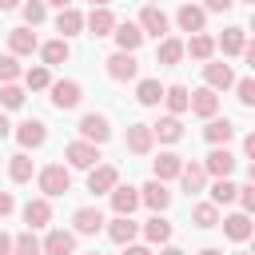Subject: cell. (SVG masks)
<instances>
[{
    "label": "cell",
    "mask_w": 255,
    "mask_h": 255,
    "mask_svg": "<svg viewBox=\"0 0 255 255\" xmlns=\"http://www.w3.org/2000/svg\"><path fill=\"white\" fill-rule=\"evenodd\" d=\"M40 191H44V199L68 195V191H72V171H68L64 163H48V167L40 171Z\"/></svg>",
    "instance_id": "obj_1"
},
{
    "label": "cell",
    "mask_w": 255,
    "mask_h": 255,
    "mask_svg": "<svg viewBox=\"0 0 255 255\" xmlns=\"http://www.w3.org/2000/svg\"><path fill=\"white\" fill-rule=\"evenodd\" d=\"M80 139L84 143H108L112 139V124H108V116H100V112H88V116H80Z\"/></svg>",
    "instance_id": "obj_2"
},
{
    "label": "cell",
    "mask_w": 255,
    "mask_h": 255,
    "mask_svg": "<svg viewBox=\"0 0 255 255\" xmlns=\"http://www.w3.org/2000/svg\"><path fill=\"white\" fill-rule=\"evenodd\" d=\"M48 92H52V108H60V112H72L84 100V88L76 80H56V84H48Z\"/></svg>",
    "instance_id": "obj_3"
},
{
    "label": "cell",
    "mask_w": 255,
    "mask_h": 255,
    "mask_svg": "<svg viewBox=\"0 0 255 255\" xmlns=\"http://www.w3.org/2000/svg\"><path fill=\"white\" fill-rule=\"evenodd\" d=\"M167 12L159 8V4H143V12H139V32L143 36H155V40H163L167 36Z\"/></svg>",
    "instance_id": "obj_4"
},
{
    "label": "cell",
    "mask_w": 255,
    "mask_h": 255,
    "mask_svg": "<svg viewBox=\"0 0 255 255\" xmlns=\"http://www.w3.org/2000/svg\"><path fill=\"white\" fill-rule=\"evenodd\" d=\"M64 159H68L72 167H80V171H92V167L100 163V147H96V143L76 139V143H68V147H64Z\"/></svg>",
    "instance_id": "obj_5"
},
{
    "label": "cell",
    "mask_w": 255,
    "mask_h": 255,
    "mask_svg": "<svg viewBox=\"0 0 255 255\" xmlns=\"http://www.w3.org/2000/svg\"><path fill=\"white\" fill-rule=\"evenodd\" d=\"M235 155H231V147H211L207 151V159H203V171L207 175H215V179H231V171H235Z\"/></svg>",
    "instance_id": "obj_6"
},
{
    "label": "cell",
    "mask_w": 255,
    "mask_h": 255,
    "mask_svg": "<svg viewBox=\"0 0 255 255\" xmlns=\"http://www.w3.org/2000/svg\"><path fill=\"white\" fill-rule=\"evenodd\" d=\"M203 88H211V92H227L231 84H235V72H231V64H223V60H207L203 64Z\"/></svg>",
    "instance_id": "obj_7"
},
{
    "label": "cell",
    "mask_w": 255,
    "mask_h": 255,
    "mask_svg": "<svg viewBox=\"0 0 255 255\" xmlns=\"http://www.w3.org/2000/svg\"><path fill=\"white\" fill-rule=\"evenodd\" d=\"M187 108H191L199 120H211V116L219 112V92H211V88H195V92H187Z\"/></svg>",
    "instance_id": "obj_8"
},
{
    "label": "cell",
    "mask_w": 255,
    "mask_h": 255,
    "mask_svg": "<svg viewBox=\"0 0 255 255\" xmlns=\"http://www.w3.org/2000/svg\"><path fill=\"white\" fill-rule=\"evenodd\" d=\"M116 183H120V171H116L112 163H96V167L88 171V191H92V195H108Z\"/></svg>",
    "instance_id": "obj_9"
},
{
    "label": "cell",
    "mask_w": 255,
    "mask_h": 255,
    "mask_svg": "<svg viewBox=\"0 0 255 255\" xmlns=\"http://www.w3.org/2000/svg\"><path fill=\"white\" fill-rule=\"evenodd\" d=\"M139 203H147L155 215H159V211H167V207H171V191H167V183H159V179H147V183L139 187Z\"/></svg>",
    "instance_id": "obj_10"
},
{
    "label": "cell",
    "mask_w": 255,
    "mask_h": 255,
    "mask_svg": "<svg viewBox=\"0 0 255 255\" xmlns=\"http://www.w3.org/2000/svg\"><path fill=\"white\" fill-rule=\"evenodd\" d=\"M108 195H112V211L116 215H131L139 207V187H131V183H116Z\"/></svg>",
    "instance_id": "obj_11"
},
{
    "label": "cell",
    "mask_w": 255,
    "mask_h": 255,
    "mask_svg": "<svg viewBox=\"0 0 255 255\" xmlns=\"http://www.w3.org/2000/svg\"><path fill=\"white\" fill-rule=\"evenodd\" d=\"M104 64H108V76H112V80H135V76H139V64H135L131 52H116V56H108Z\"/></svg>",
    "instance_id": "obj_12"
},
{
    "label": "cell",
    "mask_w": 255,
    "mask_h": 255,
    "mask_svg": "<svg viewBox=\"0 0 255 255\" xmlns=\"http://www.w3.org/2000/svg\"><path fill=\"white\" fill-rule=\"evenodd\" d=\"M147 128H151V139H159V143H179V139H183L179 116H159V120L147 124Z\"/></svg>",
    "instance_id": "obj_13"
},
{
    "label": "cell",
    "mask_w": 255,
    "mask_h": 255,
    "mask_svg": "<svg viewBox=\"0 0 255 255\" xmlns=\"http://www.w3.org/2000/svg\"><path fill=\"white\" fill-rule=\"evenodd\" d=\"M231 135H235V124H231L227 116H223V120H219V116H211V120H207V128H203V139H207L211 147H227V143H231Z\"/></svg>",
    "instance_id": "obj_14"
},
{
    "label": "cell",
    "mask_w": 255,
    "mask_h": 255,
    "mask_svg": "<svg viewBox=\"0 0 255 255\" xmlns=\"http://www.w3.org/2000/svg\"><path fill=\"white\" fill-rule=\"evenodd\" d=\"M112 36H116V44H120V52H139V44H143V32H139V24H131V20H124V24H116L112 28Z\"/></svg>",
    "instance_id": "obj_15"
},
{
    "label": "cell",
    "mask_w": 255,
    "mask_h": 255,
    "mask_svg": "<svg viewBox=\"0 0 255 255\" xmlns=\"http://www.w3.org/2000/svg\"><path fill=\"white\" fill-rule=\"evenodd\" d=\"M36 48H40V40H36L32 28H12L8 32V56H32Z\"/></svg>",
    "instance_id": "obj_16"
},
{
    "label": "cell",
    "mask_w": 255,
    "mask_h": 255,
    "mask_svg": "<svg viewBox=\"0 0 255 255\" xmlns=\"http://www.w3.org/2000/svg\"><path fill=\"white\" fill-rule=\"evenodd\" d=\"M24 223H28V231H36V227H48L52 223V203L40 195V199H28L24 203Z\"/></svg>",
    "instance_id": "obj_17"
},
{
    "label": "cell",
    "mask_w": 255,
    "mask_h": 255,
    "mask_svg": "<svg viewBox=\"0 0 255 255\" xmlns=\"http://www.w3.org/2000/svg\"><path fill=\"white\" fill-rule=\"evenodd\" d=\"M72 227H76V235H96V231H104V215H100V207H76Z\"/></svg>",
    "instance_id": "obj_18"
},
{
    "label": "cell",
    "mask_w": 255,
    "mask_h": 255,
    "mask_svg": "<svg viewBox=\"0 0 255 255\" xmlns=\"http://www.w3.org/2000/svg\"><path fill=\"white\" fill-rule=\"evenodd\" d=\"M135 235H139V223H135L131 215H116V219L108 223V239H112V243H120V247H128Z\"/></svg>",
    "instance_id": "obj_19"
},
{
    "label": "cell",
    "mask_w": 255,
    "mask_h": 255,
    "mask_svg": "<svg viewBox=\"0 0 255 255\" xmlns=\"http://www.w3.org/2000/svg\"><path fill=\"white\" fill-rule=\"evenodd\" d=\"M179 167H183V155H175V151H159V159H151V171L159 183L179 179Z\"/></svg>",
    "instance_id": "obj_20"
},
{
    "label": "cell",
    "mask_w": 255,
    "mask_h": 255,
    "mask_svg": "<svg viewBox=\"0 0 255 255\" xmlns=\"http://www.w3.org/2000/svg\"><path fill=\"white\" fill-rule=\"evenodd\" d=\"M16 139H20V147H40L48 139V128L40 120H24V124H16Z\"/></svg>",
    "instance_id": "obj_21"
},
{
    "label": "cell",
    "mask_w": 255,
    "mask_h": 255,
    "mask_svg": "<svg viewBox=\"0 0 255 255\" xmlns=\"http://www.w3.org/2000/svg\"><path fill=\"white\" fill-rule=\"evenodd\" d=\"M151 143L155 139H151V128L147 124H131L128 128V151L131 155H151Z\"/></svg>",
    "instance_id": "obj_22"
},
{
    "label": "cell",
    "mask_w": 255,
    "mask_h": 255,
    "mask_svg": "<svg viewBox=\"0 0 255 255\" xmlns=\"http://www.w3.org/2000/svg\"><path fill=\"white\" fill-rule=\"evenodd\" d=\"M179 183H183V191H187V195L203 191V187H207V171H203V163H195V159H191V163H183V167H179Z\"/></svg>",
    "instance_id": "obj_23"
},
{
    "label": "cell",
    "mask_w": 255,
    "mask_h": 255,
    "mask_svg": "<svg viewBox=\"0 0 255 255\" xmlns=\"http://www.w3.org/2000/svg\"><path fill=\"white\" fill-rule=\"evenodd\" d=\"M44 255H72L76 251V235L72 231H48V239L40 243Z\"/></svg>",
    "instance_id": "obj_24"
},
{
    "label": "cell",
    "mask_w": 255,
    "mask_h": 255,
    "mask_svg": "<svg viewBox=\"0 0 255 255\" xmlns=\"http://www.w3.org/2000/svg\"><path fill=\"white\" fill-rule=\"evenodd\" d=\"M203 20H207V12H203L199 4H183V8L175 12V24H179L183 32H191V36L203 32Z\"/></svg>",
    "instance_id": "obj_25"
},
{
    "label": "cell",
    "mask_w": 255,
    "mask_h": 255,
    "mask_svg": "<svg viewBox=\"0 0 255 255\" xmlns=\"http://www.w3.org/2000/svg\"><path fill=\"white\" fill-rule=\"evenodd\" d=\"M84 24H88V32H92V36H112V28H116L120 20L112 16V8H92Z\"/></svg>",
    "instance_id": "obj_26"
},
{
    "label": "cell",
    "mask_w": 255,
    "mask_h": 255,
    "mask_svg": "<svg viewBox=\"0 0 255 255\" xmlns=\"http://www.w3.org/2000/svg\"><path fill=\"white\" fill-rule=\"evenodd\" d=\"M215 48H223V56H243L247 32H243V28H223V36L215 40Z\"/></svg>",
    "instance_id": "obj_27"
},
{
    "label": "cell",
    "mask_w": 255,
    "mask_h": 255,
    "mask_svg": "<svg viewBox=\"0 0 255 255\" xmlns=\"http://www.w3.org/2000/svg\"><path fill=\"white\" fill-rule=\"evenodd\" d=\"M179 60H183V40H175V36H163V40H159V48H155V64L171 68V64H179Z\"/></svg>",
    "instance_id": "obj_28"
},
{
    "label": "cell",
    "mask_w": 255,
    "mask_h": 255,
    "mask_svg": "<svg viewBox=\"0 0 255 255\" xmlns=\"http://www.w3.org/2000/svg\"><path fill=\"white\" fill-rule=\"evenodd\" d=\"M223 231H227V239H235V243H247V239H251V215H243V211L227 215V219H223Z\"/></svg>",
    "instance_id": "obj_29"
},
{
    "label": "cell",
    "mask_w": 255,
    "mask_h": 255,
    "mask_svg": "<svg viewBox=\"0 0 255 255\" xmlns=\"http://www.w3.org/2000/svg\"><path fill=\"white\" fill-rule=\"evenodd\" d=\"M80 28H84V16H80L76 8H60V16H56V32H60V40L80 36Z\"/></svg>",
    "instance_id": "obj_30"
},
{
    "label": "cell",
    "mask_w": 255,
    "mask_h": 255,
    "mask_svg": "<svg viewBox=\"0 0 255 255\" xmlns=\"http://www.w3.org/2000/svg\"><path fill=\"white\" fill-rule=\"evenodd\" d=\"M40 56H44V68H56L72 56V48H68V40H48V44H40Z\"/></svg>",
    "instance_id": "obj_31"
},
{
    "label": "cell",
    "mask_w": 255,
    "mask_h": 255,
    "mask_svg": "<svg viewBox=\"0 0 255 255\" xmlns=\"http://www.w3.org/2000/svg\"><path fill=\"white\" fill-rule=\"evenodd\" d=\"M135 100H139L143 108H155V104L163 100V84H159V80H139V84H135Z\"/></svg>",
    "instance_id": "obj_32"
},
{
    "label": "cell",
    "mask_w": 255,
    "mask_h": 255,
    "mask_svg": "<svg viewBox=\"0 0 255 255\" xmlns=\"http://www.w3.org/2000/svg\"><path fill=\"white\" fill-rule=\"evenodd\" d=\"M191 223L203 227V231L219 227V207H215V203H195V207H191Z\"/></svg>",
    "instance_id": "obj_33"
},
{
    "label": "cell",
    "mask_w": 255,
    "mask_h": 255,
    "mask_svg": "<svg viewBox=\"0 0 255 255\" xmlns=\"http://www.w3.org/2000/svg\"><path fill=\"white\" fill-rule=\"evenodd\" d=\"M143 239H147V243H167V239H171V223H167L163 215H151V219L143 223Z\"/></svg>",
    "instance_id": "obj_34"
},
{
    "label": "cell",
    "mask_w": 255,
    "mask_h": 255,
    "mask_svg": "<svg viewBox=\"0 0 255 255\" xmlns=\"http://www.w3.org/2000/svg\"><path fill=\"white\" fill-rule=\"evenodd\" d=\"M183 52H191L195 60H211V56H215V40H211V36H203V32H195V36L183 44Z\"/></svg>",
    "instance_id": "obj_35"
},
{
    "label": "cell",
    "mask_w": 255,
    "mask_h": 255,
    "mask_svg": "<svg viewBox=\"0 0 255 255\" xmlns=\"http://www.w3.org/2000/svg\"><path fill=\"white\" fill-rule=\"evenodd\" d=\"M163 104H167V112H171V116H183V112H187V88H183V84L163 88Z\"/></svg>",
    "instance_id": "obj_36"
},
{
    "label": "cell",
    "mask_w": 255,
    "mask_h": 255,
    "mask_svg": "<svg viewBox=\"0 0 255 255\" xmlns=\"http://www.w3.org/2000/svg\"><path fill=\"white\" fill-rule=\"evenodd\" d=\"M32 171H36V167H32V159H28L24 151H16V155L8 159V175H12V183H28Z\"/></svg>",
    "instance_id": "obj_37"
},
{
    "label": "cell",
    "mask_w": 255,
    "mask_h": 255,
    "mask_svg": "<svg viewBox=\"0 0 255 255\" xmlns=\"http://www.w3.org/2000/svg\"><path fill=\"white\" fill-rule=\"evenodd\" d=\"M12 255H44V251L32 231H20V235H12Z\"/></svg>",
    "instance_id": "obj_38"
},
{
    "label": "cell",
    "mask_w": 255,
    "mask_h": 255,
    "mask_svg": "<svg viewBox=\"0 0 255 255\" xmlns=\"http://www.w3.org/2000/svg\"><path fill=\"white\" fill-rule=\"evenodd\" d=\"M24 84H28L32 92H44V88L52 84V72H48L44 64H36V68H28V72H24Z\"/></svg>",
    "instance_id": "obj_39"
},
{
    "label": "cell",
    "mask_w": 255,
    "mask_h": 255,
    "mask_svg": "<svg viewBox=\"0 0 255 255\" xmlns=\"http://www.w3.org/2000/svg\"><path fill=\"white\" fill-rule=\"evenodd\" d=\"M20 12H24V24H28V28H36V24H44V16H48V4H44V0H28Z\"/></svg>",
    "instance_id": "obj_40"
},
{
    "label": "cell",
    "mask_w": 255,
    "mask_h": 255,
    "mask_svg": "<svg viewBox=\"0 0 255 255\" xmlns=\"http://www.w3.org/2000/svg\"><path fill=\"white\" fill-rule=\"evenodd\" d=\"M231 199H235V183L231 179H215L211 183V203L219 207V203H231Z\"/></svg>",
    "instance_id": "obj_41"
},
{
    "label": "cell",
    "mask_w": 255,
    "mask_h": 255,
    "mask_svg": "<svg viewBox=\"0 0 255 255\" xmlns=\"http://www.w3.org/2000/svg\"><path fill=\"white\" fill-rule=\"evenodd\" d=\"M235 96H239V104H243V108H251V104H255V80H251V76L235 80Z\"/></svg>",
    "instance_id": "obj_42"
},
{
    "label": "cell",
    "mask_w": 255,
    "mask_h": 255,
    "mask_svg": "<svg viewBox=\"0 0 255 255\" xmlns=\"http://www.w3.org/2000/svg\"><path fill=\"white\" fill-rule=\"evenodd\" d=\"M235 199H239L243 215H251V211H255V183H243V187H235Z\"/></svg>",
    "instance_id": "obj_43"
},
{
    "label": "cell",
    "mask_w": 255,
    "mask_h": 255,
    "mask_svg": "<svg viewBox=\"0 0 255 255\" xmlns=\"http://www.w3.org/2000/svg\"><path fill=\"white\" fill-rule=\"evenodd\" d=\"M0 104H4V108H20V104H24V88L4 84V88H0Z\"/></svg>",
    "instance_id": "obj_44"
},
{
    "label": "cell",
    "mask_w": 255,
    "mask_h": 255,
    "mask_svg": "<svg viewBox=\"0 0 255 255\" xmlns=\"http://www.w3.org/2000/svg\"><path fill=\"white\" fill-rule=\"evenodd\" d=\"M20 76V64H16V56H0V84H12Z\"/></svg>",
    "instance_id": "obj_45"
},
{
    "label": "cell",
    "mask_w": 255,
    "mask_h": 255,
    "mask_svg": "<svg viewBox=\"0 0 255 255\" xmlns=\"http://www.w3.org/2000/svg\"><path fill=\"white\" fill-rule=\"evenodd\" d=\"M235 0H203V12H231Z\"/></svg>",
    "instance_id": "obj_46"
},
{
    "label": "cell",
    "mask_w": 255,
    "mask_h": 255,
    "mask_svg": "<svg viewBox=\"0 0 255 255\" xmlns=\"http://www.w3.org/2000/svg\"><path fill=\"white\" fill-rule=\"evenodd\" d=\"M16 211V199H12V191H0V219L4 215H12Z\"/></svg>",
    "instance_id": "obj_47"
},
{
    "label": "cell",
    "mask_w": 255,
    "mask_h": 255,
    "mask_svg": "<svg viewBox=\"0 0 255 255\" xmlns=\"http://www.w3.org/2000/svg\"><path fill=\"white\" fill-rule=\"evenodd\" d=\"M124 255H151V247H143V243H128Z\"/></svg>",
    "instance_id": "obj_48"
},
{
    "label": "cell",
    "mask_w": 255,
    "mask_h": 255,
    "mask_svg": "<svg viewBox=\"0 0 255 255\" xmlns=\"http://www.w3.org/2000/svg\"><path fill=\"white\" fill-rule=\"evenodd\" d=\"M0 255H12V235L0 231Z\"/></svg>",
    "instance_id": "obj_49"
},
{
    "label": "cell",
    "mask_w": 255,
    "mask_h": 255,
    "mask_svg": "<svg viewBox=\"0 0 255 255\" xmlns=\"http://www.w3.org/2000/svg\"><path fill=\"white\" fill-rule=\"evenodd\" d=\"M243 155H247V159L255 155V135H247V139H243Z\"/></svg>",
    "instance_id": "obj_50"
},
{
    "label": "cell",
    "mask_w": 255,
    "mask_h": 255,
    "mask_svg": "<svg viewBox=\"0 0 255 255\" xmlns=\"http://www.w3.org/2000/svg\"><path fill=\"white\" fill-rule=\"evenodd\" d=\"M8 131H12V124H8V116H4V112H0V139H4V135H8Z\"/></svg>",
    "instance_id": "obj_51"
},
{
    "label": "cell",
    "mask_w": 255,
    "mask_h": 255,
    "mask_svg": "<svg viewBox=\"0 0 255 255\" xmlns=\"http://www.w3.org/2000/svg\"><path fill=\"white\" fill-rule=\"evenodd\" d=\"M12 8H20V0H0V12H12Z\"/></svg>",
    "instance_id": "obj_52"
},
{
    "label": "cell",
    "mask_w": 255,
    "mask_h": 255,
    "mask_svg": "<svg viewBox=\"0 0 255 255\" xmlns=\"http://www.w3.org/2000/svg\"><path fill=\"white\" fill-rule=\"evenodd\" d=\"M159 255H187V251H183V247H163Z\"/></svg>",
    "instance_id": "obj_53"
},
{
    "label": "cell",
    "mask_w": 255,
    "mask_h": 255,
    "mask_svg": "<svg viewBox=\"0 0 255 255\" xmlns=\"http://www.w3.org/2000/svg\"><path fill=\"white\" fill-rule=\"evenodd\" d=\"M44 4H56V8H72V0H44Z\"/></svg>",
    "instance_id": "obj_54"
},
{
    "label": "cell",
    "mask_w": 255,
    "mask_h": 255,
    "mask_svg": "<svg viewBox=\"0 0 255 255\" xmlns=\"http://www.w3.org/2000/svg\"><path fill=\"white\" fill-rule=\"evenodd\" d=\"M199 255H223V251H219V247H203Z\"/></svg>",
    "instance_id": "obj_55"
},
{
    "label": "cell",
    "mask_w": 255,
    "mask_h": 255,
    "mask_svg": "<svg viewBox=\"0 0 255 255\" xmlns=\"http://www.w3.org/2000/svg\"><path fill=\"white\" fill-rule=\"evenodd\" d=\"M108 4H112V0H92V8H108Z\"/></svg>",
    "instance_id": "obj_56"
},
{
    "label": "cell",
    "mask_w": 255,
    "mask_h": 255,
    "mask_svg": "<svg viewBox=\"0 0 255 255\" xmlns=\"http://www.w3.org/2000/svg\"><path fill=\"white\" fill-rule=\"evenodd\" d=\"M88 255H100V251H88Z\"/></svg>",
    "instance_id": "obj_57"
},
{
    "label": "cell",
    "mask_w": 255,
    "mask_h": 255,
    "mask_svg": "<svg viewBox=\"0 0 255 255\" xmlns=\"http://www.w3.org/2000/svg\"><path fill=\"white\" fill-rule=\"evenodd\" d=\"M147 4H159V0H147Z\"/></svg>",
    "instance_id": "obj_58"
},
{
    "label": "cell",
    "mask_w": 255,
    "mask_h": 255,
    "mask_svg": "<svg viewBox=\"0 0 255 255\" xmlns=\"http://www.w3.org/2000/svg\"><path fill=\"white\" fill-rule=\"evenodd\" d=\"M235 255H247V251H235Z\"/></svg>",
    "instance_id": "obj_59"
},
{
    "label": "cell",
    "mask_w": 255,
    "mask_h": 255,
    "mask_svg": "<svg viewBox=\"0 0 255 255\" xmlns=\"http://www.w3.org/2000/svg\"><path fill=\"white\" fill-rule=\"evenodd\" d=\"M243 4H251V0H243Z\"/></svg>",
    "instance_id": "obj_60"
}]
</instances>
